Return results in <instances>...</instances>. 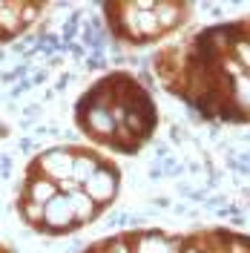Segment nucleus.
I'll return each mask as SVG.
<instances>
[{"label":"nucleus","mask_w":250,"mask_h":253,"mask_svg":"<svg viewBox=\"0 0 250 253\" xmlns=\"http://www.w3.org/2000/svg\"><path fill=\"white\" fill-rule=\"evenodd\" d=\"M115 167L92 150L55 147L26 164L17 213L32 230L63 236L92 221L115 196Z\"/></svg>","instance_id":"1"},{"label":"nucleus","mask_w":250,"mask_h":253,"mask_svg":"<svg viewBox=\"0 0 250 253\" xmlns=\"http://www.w3.org/2000/svg\"><path fill=\"white\" fill-rule=\"evenodd\" d=\"M75 121L92 141L121 153H135L156 126V107L141 84L115 72L81 95Z\"/></svg>","instance_id":"2"},{"label":"nucleus","mask_w":250,"mask_h":253,"mask_svg":"<svg viewBox=\"0 0 250 253\" xmlns=\"http://www.w3.org/2000/svg\"><path fill=\"white\" fill-rule=\"evenodd\" d=\"M43 12V3H0V43L17 38Z\"/></svg>","instance_id":"3"},{"label":"nucleus","mask_w":250,"mask_h":253,"mask_svg":"<svg viewBox=\"0 0 250 253\" xmlns=\"http://www.w3.org/2000/svg\"><path fill=\"white\" fill-rule=\"evenodd\" d=\"M0 253H12V251H9V248H6V245H0Z\"/></svg>","instance_id":"4"}]
</instances>
